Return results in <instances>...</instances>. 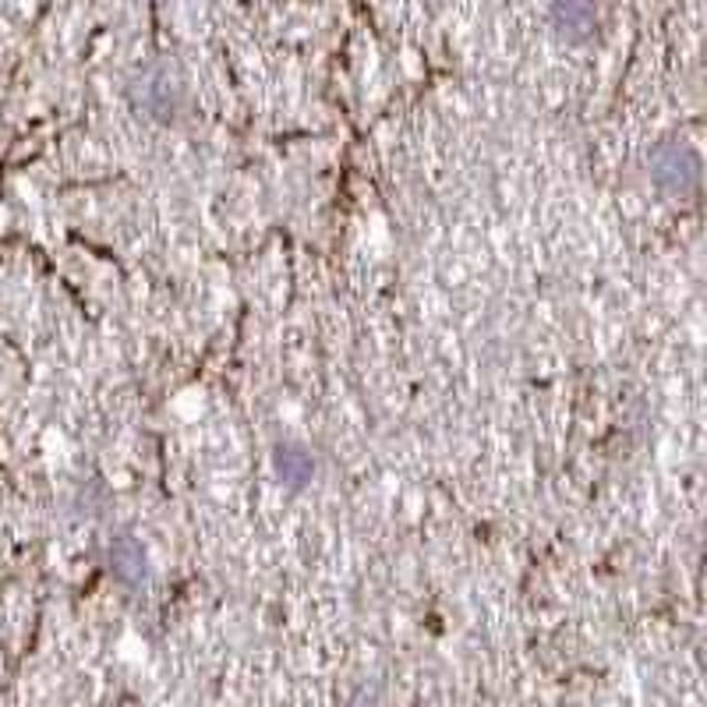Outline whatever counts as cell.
<instances>
[{
	"label": "cell",
	"instance_id": "cell-1",
	"mask_svg": "<svg viewBox=\"0 0 707 707\" xmlns=\"http://www.w3.org/2000/svg\"><path fill=\"white\" fill-rule=\"evenodd\" d=\"M654 181L668 192H694L697 188V160L694 153L676 145H665L654 153Z\"/></svg>",
	"mask_w": 707,
	"mask_h": 707
},
{
	"label": "cell",
	"instance_id": "cell-3",
	"mask_svg": "<svg viewBox=\"0 0 707 707\" xmlns=\"http://www.w3.org/2000/svg\"><path fill=\"white\" fill-rule=\"evenodd\" d=\"M276 470L291 488H301L305 481H312V460H308V453H301L297 446L276 449Z\"/></svg>",
	"mask_w": 707,
	"mask_h": 707
},
{
	"label": "cell",
	"instance_id": "cell-2",
	"mask_svg": "<svg viewBox=\"0 0 707 707\" xmlns=\"http://www.w3.org/2000/svg\"><path fill=\"white\" fill-rule=\"evenodd\" d=\"M555 29L569 40H584L595 29V0H555Z\"/></svg>",
	"mask_w": 707,
	"mask_h": 707
},
{
	"label": "cell",
	"instance_id": "cell-4",
	"mask_svg": "<svg viewBox=\"0 0 707 707\" xmlns=\"http://www.w3.org/2000/svg\"><path fill=\"white\" fill-rule=\"evenodd\" d=\"M113 569H117V577H124V580H139L142 577L145 555H142L139 545L131 542V537H121V542L113 545Z\"/></svg>",
	"mask_w": 707,
	"mask_h": 707
}]
</instances>
